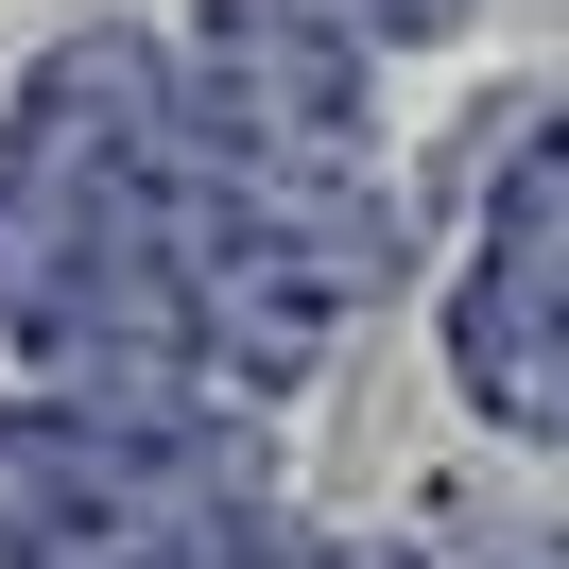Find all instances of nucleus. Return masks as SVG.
Masks as SVG:
<instances>
[{"instance_id": "nucleus-1", "label": "nucleus", "mask_w": 569, "mask_h": 569, "mask_svg": "<svg viewBox=\"0 0 569 569\" xmlns=\"http://www.w3.org/2000/svg\"><path fill=\"white\" fill-rule=\"evenodd\" d=\"M346 36H397V52H431V36H466V0H328Z\"/></svg>"}, {"instance_id": "nucleus-2", "label": "nucleus", "mask_w": 569, "mask_h": 569, "mask_svg": "<svg viewBox=\"0 0 569 569\" xmlns=\"http://www.w3.org/2000/svg\"><path fill=\"white\" fill-rule=\"evenodd\" d=\"M293 569H431V552H397V535H293Z\"/></svg>"}, {"instance_id": "nucleus-3", "label": "nucleus", "mask_w": 569, "mask_h": 569, "mask_svg": "<svg viewBox=\"0 0 569 569\" xmlns=\"http://www.w3.org/2000/svg\"><path fill=\"white\" fill-rule=\"evenodd\" d=\"M483 569H569V535H500V552Z\"/></svg>"}]
</instances>
